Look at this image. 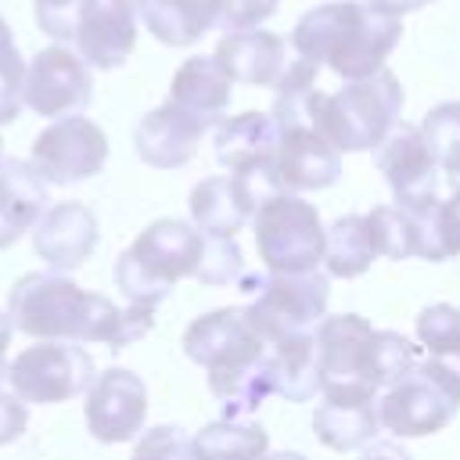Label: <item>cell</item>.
<instances>
[{
	"mask_svg": "<svg viewBox=\"0 0 460 460\" xmlns=\"http://www.w3.org/2000/svg\"><path fill=\"white\" fill-rule=\"evenodd\" d=\"M7 316L14 331L36 341H101L108 349H126L151 334L155 309L115 305L101 291L79 288L65 273H25L7 291Z\"/></svg>",
	"mask_w": 460,
	"mask_h": 460,
	"instance_id": "obj_1",
	"label": "cell"
},
{
	"mask_svg": "<svg viewBox=\"0 0 460 460\" xmlns=\"http://www.w3.org/2000/svg\"><path fill=\"white\" fill-rule=\"evenodd\" d=\"M183 352L208 374V392L223 402L226 420H244L270 395V341L252 327L241 305L201 313L183 331Z\"/></svg>",
	"mask_w": 460,
	"mask_h": 460,
	"instance_id": "obj_2",
	"label": "cell"
},
{
	"mask_svg": "<svg viewBox=\"0 0 460 460\" xmlns=\"http://www.w3.org/2000/svg\"><path fill=\"white\" fill-rule=\"evenodd\" d=\"M399 40H402V18L385 14L359 0L316 4L291 29L295 58L316 68L327 65L345 83L381 72Z\"/></svg>",
	"mask_w": 460,
	"mask_h": 460,
	"instance_id": "obj_3",
	"label": "cell"
},
{
	"mask_svg": "<svg viewBox=\"0 0 460 460\" xmlns=\"http://www.w3.org/2000/svg\"><path fill=\"white\" fill-rule=\"evenodd\" d=\"M201 248L205 234L190 219H155L115 259V288L122 291L126 305L158 309V302H165L180 280L198 273Z\"/></svg>",
	"mask_w": 460,
	"mask_h": 460,
	"instance_id": "obj_4",
	"label": "cell"
},
{
	"mask_svg": "<svg viewBox=\"0 0 460 460\" xmlns=\"http://www.w3.org/2000/svg\"><path fill=\"white\" fill-rule=\"evenodd\" d=\"M402 83L395 72L381 68L367 79H352L334 93L316 86L309 101V126L341 155L377 151V144L399 126Z\"/></svg>",
	"mask_w": 460,
	"mask_h": 460,
	"instance_id": "obj_5",
	"label": "cell"
},
{
	"mask_svg": "<svg viewBox=\"0 0 460 460\" xmlns=\"http://www.w3.org/2000/svg\"><path fill=\"white\" fill-rule=\"evenodd\" d=\"M252 234H255V252L266 273H316L323 270V252H327V226L316 212L313 201L302 194H273L262 201L252 216Z\"/></svg>",
	"mask_w": 460,
	"mask_h": 460,
	"instance_id": "obj_6",
	"label": "cell"
},
{
	"mask_svg": "<svg viewBox=\"0 0 460 460\" xmlns=\"http://www.w3.org/2000/svg\"><path fill=\"white\" fill-rule=\"evenodd\" d=\"M97 367L93 356L75 341H36L7 363V385L22 402L58 406L86 395Z\"/></svg>",
	"mask_w": 460,
	"mask_h": 460,
	"instance_id": "obj_7",
	"label": "cell"
},
{
	"mask_svg": "<svg viewBox=\"0 0 460 460\" xmlns=\"http://www.w3.org/2000/svg\"><path fill=\"white\" fill-rule=\"evenodd\" d=\"M460 413V388L431 363H417L399 385L385 388L377 399L381 428L395 438H424L453 424Z\"/></svg>",
	"mask_w": 460,
	"mask_h": 460,
	"instance_id": "obj_8",
	"label": "cell"
},
{
	"mask_svg": "<svg viewBox=\"0 0 460 460\" xmlns=\"http://www.w3.org/2000/svg\"><path fill=\"white\" fill-rule=\"evenodd\" d=\"M327 302H331V277L323 270L298 273V277L266 273L255 298L244 305V313L252 327L273 345L291 334L316 331L320 320L327 316Z\"/></svg>",
	"mask_w": 460,
	"mask_h": 460,
	"instance_id": "obj_9",
	"label": "cell"
},
{
	"mask_svg": "<svg viewBox=\"0 0 460 460\" xmlns=\"http://www.w3.org/2000/svg\"><path fill=\"white\" fill-rule=\"evenodd\" d=\"M29 162L54 187L83 183V180H90V176H97L104 169V162H108V133L86 115L54 119L47 129L36 133Z\"/></svg>",
	"mask_w": 460,
	"mask_h": 460,
	"instance_id": "obj_10",
	"label": "cell"
},
{
	"mask_svg": "<svg viewBox=\"0 0 460 460\" xmlns=\"http://www.w3.org/2000/svg\"><path fill=\"white\" fill-rule=\"evenodd\" d=\"M374 165L377 172L385 176L392 198L399 208L413 212V216H424L438 205V162L420 133V126H410V122H399L374 151Z\"/></svg>",
	"mask_w": 460,
	"mask_h": 460,
	"instance_id": "obj_11",
	"label": "cell"
},
{
	"mask_svg": "<svg viewBox=\"0 0 460 460\" xmlns=\"http://www.w3.org/2000/svg\"><path fill=\"white\" fill-rule=\"evenodd\" d=\"M316 349H320V392L359 388L381 392L374 377V334L377 327L359 313H327L320 320Z\"/></svg>",
	"mask_w": 460,
	"mask_h": 460,
	"instance_id": "obj_12",
	"label": "cell"
},
{
	"mask_svg": "<svg viewBox=\"0 0 460 460\" xmlns=\"http://www.w3.org/2000/svg\"><path fill=\"white\" fill-rule=\"evenodd\" d=\"M93 97V75L90 65L54 43L43 47L40 54H32V61L25 65V86H22V101L25 108H32L43 119H68L79 115Z\"/></svg>",
	"mask_w": 460,
	"mask_h": 460,
	"instance_id": "obj_13",
	"label": "cell"
},
{
	"mask_svg": "<svg viewBox=\"0 0 460 460\" xmlns=\"http://www.w3.org/2000/svg\"><path fill=\"white\" fill-rule=\"evenodd\" d=\"M83 417H86V431L104 446L140 438L144 420H147V385H144V377L126 370V367L101 370L93 377V385L86 388Z\"/></svg>",
	"mask_w": 460,
	"mask_h": 460,
	"instance_id": "obj_14",
	"label": "cell"
},
{
	"mask_svg": "<svg viewBox=\"0 0 460 460\" xmlns=\"http://www.w3.org/2000/svg\"><path fill=\"white\" fill-rule=\"evenodd\" d=\"M137 0H83L75 22V54L101 72L119 68L137 47Z\"/></svg>",
	"mask_w": 460,
	"mask_h": 460,
	"instance_id": "obj_15",
	"label": "cell"
},
{
	"mask_svg": "<svg viewBox=\"0 0 460 460\" xmlns=\"http://www.w3.org/2000/svg\"><path fill=\"white\" fill-rule=\"evenodd\" d=\"M101 241V226L90 205L83 201H58L50 205L40 223L32 226V248L54 273L79 270Z\"/></svg>",
	"mask_w": 460,
	"mask_h": 460,
	"instance_id": "obj_16",
	"label": "cell"
},
{
	"mask_svg": "<svg viewBox=\"0 0 460 460\" xmlns=\"http://www.w3.org/2000/svg\"><path fill=\"white\" fill-rule=\"evenodd\" d=\"M205 129H212V126L190 111H183L180 104L165 101L137 122L133 147H137L140 162L151 169H180L198 155Z\"/></svg>",
	"mask_w": 460,
	"mask_h": 460,
	"instance_id": "obj_17",
	"label": "cell"
},
{
	"mask_svg": "<svg viewBox=\"0 0 460 460\" xmlns=\"http://www.w3.org/2000/svg\"><path fill=\"white\" fill-rule=\"evenodd\" d=\"M273 169L288 194L323 190L341 176V151H334L313 126H288L280 129Z\"/></svg>",
	"mask_w": 460,
	"mask_h": 460,
	"instance_id": "obj_18",
	"label": "cell"
},
{
	"mask_svg": "<svg viewBox=\"0 0 460 460\" xmlns=\"http://www.w3.org/2000/svg\"><path fill=\"white\" fill-rule=\"evenodd\" d=\"M320 406L313 413V435L334 449V453H352L367 449L377 442L381 417H377V399L381 392H359V388H338V392H320Z\"/></svg>",
	"mask_w": 460,
	"mask_h": 460,
	"instance_id": "obj_19",
	"label": "cell"
},
{
	"mask_svg": "<svg viewBox=\"0 0 460 460\" xmlns=\"http://www.w3.org/2000/svg\"><path fill=\"white\" fill-rule=\"evenodd\" d=\"M216 162L230 176H244L255 169H270L277 144H280V126L270 111H241L223 122H216Z\"/></svg>",
	"mask_w": 460,
	"mask_h": 460,
	"instance_id": "obj_20",
	"label": "cell"
},
{
	"mask_svg": "<svg viewBox=\"0 0 460 460\" xmlns=\"http://www.w3.org/2000/svg\"><path fill=\"white\" fill-rule=\"evenodd\" d=\"M212 58L223 65V72L234 83H244V86H277L280 75L291 65L288 43L277 32H266V29L223 32Z\"/></svg>",
	"mask_w": 460,
	"mask_h": 460,
	"instance_id": "obj_21",
	"label": "cell"
},
{
	"mask_svg": "<svg viewBox=\"0 0 460 460\" xmlns=\"http://www.w3.org/2000/svg\"><path fill=\"white\" fill-rule=\"evenodd\" d=\"M187 208H190V223L205 237H237V230L252 223L259 201L237 176L219 172V176H205L201 183H194Z\"/></svg>",
	"mask_w": 460,
	"mask_h": 460,
	"instance_id": "obj_22",
	"label": "cell"
},
{
	"mask_svg": "<svg viewBox=\"0 0 460 460\" xmlns=\"http://www.w3.org/2000/svg\"><path fill=\"white\" fill-rule=\"evenodd\" d=\"M47 180L32 169V162L4 158L0 162V252L11 248L22 234H29L40 216L50 208Z\"/></svg>",
	"mask_w": 460,
	"mask_h": 460,
	"instance_id": "obj_23",
	"label": "cell"
},
{
	"mask_svg": "<svg viewBox=\"0 0 460 460\" xmlns=\"http://www.w3.org/2000/svg\"><path fill=\"white\" fill-rule=\"evenodd\" d=\"M230 93H234V79L223 72L216 58H205V54L187 58L169 83V101L208 126L223 122V111L230 108Z\"/></svg>",
	"mask_w": 460,
	"mask_h": 460,
	"instance_id": "obj_24",
	"label": "cell"
},
{
	"mask_svg": "<svg viewBox=\"0 0 460 460\" xmlns=\"http://www.w3.org/2000/svg\"><path fill=\"white\" fill-rule=\"evenodd\" d=\"M270 385L288 402H309L320 392V349L316 334H291L270 345Z\"/></svg>",
	"mask_w": 460,
	"mask_h": 460,
	"instance_id": "obj_25",
	"label": "cell"
},
{
	"mask_svg": "<svg viewBox=\"0 0 460 460\" xmlns=\"http://www.w3.org/2000/svg\"><path fill=\"white\" fill-rule=\"evenodd\" d=\"M377 259L370 226H367V212H349L338 216L327 226V252H323V273L338 277V280H352L363 277Z\"/></svg>",
	"mask_w": 460,
	"mask_h": 460,
	"instance_id": "obj_26",
	"label": "cell"
},
{
	"mask_svg": "<svg viewBox=\"0 0 460 460\" xmlns=\"http://www.w3.org/2000/svg\"><path fill=\"white\" fill-rule=\"evenodd\" d=\"M137 14L165 47H190L212 29L205 0H137Z\"/></svg>",
	"mask_w": 460,
	"mask_h": 460,
	"instance_id": "obj_27",
	"label": "cell"
},
{
	"mask_svg": "<svg viewBox=\"0 0 460 460\" xmlns=\"http://www.w3.org/2000/svg\"><path fill=\"white\" fill-rule=\"evenodd\" d=\"M208 460H262L270 453V435L255 420H212L198 435Z\"/></svg>",
	"mask_w": 460,
	"mask_h": 460,
	"instance_id": "obj_28",
	"label": "cell"
},
{
	"mask_svg": "<svg viewBox=\"0 0 460 460\" xmlns=\"http://www.w3.org/2000/svg\"><path fill=\"white\" fill-rule=\"evenodd\" d=\"M367 226L377 248V259H420V216L392 205H374L367 212Z\"/></svg>",
	"mask_w": 460,
	"mask_h": 460,
	"instance_id": "obj_29",
	"label": "cell"
},
{
	"mask_svg": "<svg viewBox=\"0 0 460 460\" xmlns=\"http://www.w3.org/2000/svg\"><path fill=\"white\" fill-rule=\"evenodd\" d=\"M420 133H424L442 176L449 180V187L460 190V101H442V104L428 108Z\"/></svg>",
	"mask_w": 460,
	"mask_h": 460,
	"instance_id": "obj_30",
	"label": "cell"
},
{
	"mask_svg": "<svg viewBox=\"0 0 460 460\" xmlns=\"http://www.w3.org/2000/svg\"><path fill=\"white\" fill-rule=\"evenodd\" d=\"M456 255H460V190L438 198V205L420 216V259L446 262Z\"/></svg>",
	"mask_w": 460,
	"mask_h": 460,
	"instance_id": "obj_31",
	"label": "cell"
},
{
	"mask_svg": "<svg viewBox=\"0 0 460 460\" xmlns=\"http://www.w3.org/2000/svg\"><path fill=\"white\" fill-rule=\"evenodd\" d=\"M244 252L237 244V237H205L201 248V262L194 280L205 288H223V284H241L244 280Z\"/></svg>",
	"mask_w": 460,
	"mask_h": 460,
	"instance_id": "obj_32",
	"label": "cell"
},
{
	"mask_svg": "<svg viewBox=\"0 0 460 460\" xmlns=\"http://www.w3.org/2000/svg\"><path fill=\"white\" fill-rule=\"evenodd\" d=\"M417 363H420V345H413L406 334H399V331L374 334V377L381 388L399 385Z\"/></svg>",
	"mask_w": 460,
	"mask_h": 460,
	"instance_id": "obj_33",
	"label": "cell"
},
{
	"mask_svg": "<svg viewBox=\"0 0 460 460\" xmlns=\"http://www.w3.org/2000/svg\"><path fill=\"white\" fill-rule=\"evenodd\" d=\"M413 331H417V345L428 356L460 349V305H453V302H431V305H424L417 313Z\"/></svg>",
	"mask_w": 460,
	"mask_h": 460,
	"instance_id": "obj_34",
	"label": "cell"
},
{
	"mask_svg": "<svg viewBox=\"0 0 460 460\" xmlns=\"http://www.w3.org/2000/svg\"><path fill=\"white\" fill-rule=\"evenodd\" d=\"M129 460H208L194 435H187L176 424H155L140 431Z\"/></svg>",
	"mask_w": 460,
	"mask_h": 460,
	"instance_id": "obj_35",
	"label": "cell"
},
{
	"mask_svg": "<svg viewBox=\"0 0 460 460\" xmlns=\"http://www.w3.org/2000/svg\"><path fill=\"white\" fill-rule=\"evenodd\" d=\"M22 86H25V61L18 54L11 25L0 18V126L14 122L22 111Z\"/></svg>",
	"mask_w": 460,
	"mask_h": 460,
	"instance_id": "obj_36",
	"label": "cell"
},
{
	"mask_svg": "<svg viewBox=\"0 0 460 460\" xmlns=\"http://www.w3.org/2000/svg\"><path fill=\"white\" fill-rule=\"evenodd\" d=\"M277 4L280 0H205V11L212 29L248 32V29H259L277 11Z\"/></svg>",
	"mask_w": 460,
	"mask_h": 460,
	"instance_id": "obj_37",
	"label": "cell"
},
{
	"mask_svg": "<svg viewBox=\"0 0 460 460\" xmlns=\"http://www.w3.org/2000/svg\"><path fill=\"white\" fill-rule=\"evenodd\" d=\"M32 7H36V25L54 43H72L83 0H32Z\"/></svg>",
	"mask_w": 460,
	"mask_h": 460,
	"instance_id": "obj_38",
	"label": "cell"
},
{
	"mask_svg": "<svg viewBox=\"0 0 460 460\" xmlns=\"http://www.w3.org/2000/svg\"><path fill=\"white\" fill-rule=\"evenodd\" d=\"M25 424H29V410L25 402L11 392H0V446H11L14 438L25 435Z\"/></svg>",
	"mask_w": 460,
	"mask_h": 460,
	"instance_id": "obj_39",
	"label": "cell"
},
{
	"mask_svg": "<svg viewBox=\"0 0 460 460\" xmlns=\"http://www.w3.org/2000/svg\"><path fill=\"white\" fill-rule=\"evenodd\" d=\"M359 460H410V453L395 442H370L367 449H359Z\"/></svg>",
	"mask_w": 460,
	"mask_h": 460,
	"instance_id": "obj_40",
	"label": "cell"
},
{
	"mask_svg": "<svg viewBox=\"0 0 460 460\" xmlns=\"http://www.w3.org/2000/svg\"><path fill=\"white\" fill-rule=\"evenodd\" d=\"M359 4H370V7H377V11H385V14L402 18V14H410V11H417V7H424V4H431V0H359Z\"/></svg>",
	"mask_w": 460,
	"mask_h": 460,
	"instance_id": "obj_41",
	"label": "cell"
},
{
	"mask_svg": "<svg viewBox=\"0 0 460 460\" xmlns=\"http://www.w3.org/2000/svg\"><path fill=\"white\" fill-rule=\"evenodd\" d=\"M11 338H14V323H11V316L0 309V385L7 381V345H11Z\"/></svg>",
	"mask_w": 460,
	"mask_h": 460,
	"instance_id": "obj_42",
	"label": "cell"
},
{
	"mask_svg": "<svg viewBox=\"0 0 460 460\" xmlns=\"http://www.w3.org/2000/svg\"><path fill=\"white\" fill-rule=\"evenodd\" d=\"M262 460H305L302 453H295V449H284V453H266Z\"/></svg>",
	"mask_w": 460,
	"mask_h": 460,
	"instance_id": "obj_43",
	"label": "cell"
},
{
	"mask_svg": "<svg viewBox=\"0 0 460 460\" xmlns=\"http://www.w3.org/2000/svg\"><path fill=\"white\" fill-rule=\"evenodd\" d=\"M0 162H4V140H0Z\"/></svg>",
	"mask_w": 460,
	"mask_h": 460,
	"instance_id": "obj_44",
	"label": "cell"
}]
</instances>
